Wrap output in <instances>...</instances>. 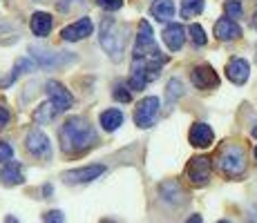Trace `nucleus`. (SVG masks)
<instances>
[{
	"mask_svg": "<svg viewBox=\"0 0 257 223\" xmlns=\"http://www.w3.org/2000/svg\"><path fill=\"white\" fill-rule=\"evenodd\" d=\"M204 9V0H181V16L192 18L197 14H201Z\"/></svg>",
	"mask_w": 257,
	"mask_h": 223,
	"instance_id": "412c9836",
	"label": "nucleus"
},
{
	"mask_svg": "<svg viewBox=\"0 0 257 223\" xmlns=\"http://www.w3.org/2000/svg\"><path fill=\"white\" fill-rule=\"evenodd\" d=\"M253 136H255V138H257V125H255V127H253Z\"/></svg>",
	"mask_w": 257,
	"mask_h": 223,
	"instance_id": "72a5a7b5",
	"label": "nucleus"
},
{
	"mask_svg": "<svg viewBox=\"0 0 257 223\" xmlns=\"http://www.w3.org/2000/svg\"><path fill=\"white\" fill-rule=\"evenodd\" d=\"M23 181H25L23 167L18 161H7L3 167H0V183H3V185H7V187L21 185Z\"/></svg>",
	"mask_w": 257,
	"mask_h": 223,
	"instance_id": "f8f14e48",
	"label": "nucleus"
},
{
	"mask_svg": "<svg viewBox=\"0 0 257 223\" xmlns=\"http://www.w3.org/2000/svg\"><path fill=\"white\" fill-rule=\"evenodd\" d=\"M29 69H34V63L29 61V58H18V61H16V65H14V72L9 74V78H7V81H3V87L12 85V83L16 81V78L21 76V74L29 72Z\"/></svg>",
	"mask_w": 257,
	"mask_h": 223,
	"instance_id": "aec40b11",
	"label": "nucleus"
},
{
	"mask_svg": "<svg viewBox=\"0 0 257 223\" xmlns=\"http://www.w3.org/2000/svg\"><path fill=\"white\" fill-rule=\"evenodd\" d=\"M101 223H114V221H101Z\"/></svg>",
	"mask_w": 257,
	"mask_h": 223,
	"instance_id": "f704fd0d",
	"label": "nucleus"
},
{
	"mask_svg": "<svg viewBox=\"0 0 257 223\" xmlns=\"http://www.w3.org/2000/svg\"><path fill=\"white\" fill-rule=\"evenodd\" d=\"M192 83L199 89H215L219 85V78L210 65H197L192 69Z\"/></svg>",
	"mask_w": 257,
	"mask_h": 223,
	"instance_id": "9d476101",
	"label": "nucleus"
},
{
	"mask_svg": "<svg viewBox=\"0 0 257 223\" xmlns=\"http://www.w3.org/2000/svg\"><path fill=\"white\" fill-rule=\"evenodd\" d=\"M253 27L257 29V14H255V18H253Z\"/></svg>",
	"mask_w": 257,
	"mask_h": 223,
	"instance_id": "473e14b6",
	"label": "nucleus"
},
{
	"mask_svg": "<svg viewBox=\"0 0 257 223\" xmlns=\"http://www.w3.org/2000/svg\"><path fill=\"white\" fill-rule=\"evenodd\" d=\"M212 138H215V134H212L210 125H206V123H195V125L190 127V145L208 147L212 143Z\"/></svg>",
	"mask_w": 257,
	"mask_h": 223,
	"instance_id": "2eb2a0df",
	"label": "nucleus"
},
{
	"mask_svg": "<svg viewBox=\"0 0 257 223\" xmlns=\"http://www.w3.org/2000/svg\"><path fill=\"white\" fill-rule=\"evenodd\" d=\"M186 174L195 185H206L210 181V158L208 156L190 158V163L186 167Z\"/></svg>",
	"mask_w": 257,
	"mask_h": 223,
	"instance_id": "423d86ee",
	"label": "nucleus"
},
{
	"mask_svg": "<svg viewBox=\"0 0 257 223\" xmlns=\"http://www.w3.org/2000/svg\"><path fill=\"white\" fill-rule=\"evenodd\" d=\"M157 112H159V98L157 96L143 98V101H139L135 107V123L146 130V127H150L152 123H155Z\"/></svg>",
	"mask_w": 257,
	"mask_h": 223,
	"instance_id": "20e7f679",
	"label": "nucleus"
},
{
	"mask_svg": "<svg viewBox=\"0 0 257 223\" xmlns=\"http://www.w3.org/2000/svg\"><path fill=\"white\" fill-rule=\"evenodd\" d=\"M29 52H32L34 61H36L41 67H56V65H61V63H65V61H72V56H61V54L49 52V49H43V47H38V45L29 47Z\"/></svg>",
	"mask_w": 257,
	"mask_h": 223,
	"instance_id": "9b49d317",
	"label": "nucleus"
},
{
	"mask_svg": "<svg viewBox=\"0 0 257 223\" xmlns=\"http://www.w3.org/2000/svg\"><path fill=\"white\" fill-rule=\"evenodd\" d=\"M103 172H105V165H85L78 167V170H70L63 174V181L70 183V185H76V183H90L94 178H101Z\"/></svg>",
	"mask_w": 257,
	"mask_h": 223,
	"instance_id": "0eeeda50",
	"label": "nucleus"
},
{
	"mask_svg": "<svg viewBox=\"0 0 257 223\" xmlns=\"http://www.w3.org/2000/svg\"><path fill=\"white\" fill-rule=\"evenodd\" d=\"M47 96H49V103H52V107L58 112H67L70 107L74 105V98H72V94L67 92L65 87L61 85L58 81H47Z\"/></svg>",
	"mask_w": 257,
	"mask_h": 223,
	"instance_id": "39448f33",
	"label": "nucleus"
},
{
	"mask_svg": "<svg viewBox=\"0 0 257 223\" xmlns=\"http://www.w3.org/2000/svg\"><path fill=\"white\" fill-rule=\"evenodd\" d=\"M241 3L239 0H226V16L230 18V21H235V18H241Z\"/></svg>",
	"mask_w": 257,
	"mask_h": 223,
	"instance_id": "b1692460",
	"label": "nucleus"
},
{
	"mask_svg": "<svg viewBox=\"0 0 257 223\" xmlns=\"http://www.w3.org/2000/svg\"><path fill=\"white\" fill-rule=\"evenodd\" d=\"M190 38H192V43L195 45H206V41H208V38H206V34H204V29L199 27V25H190Z\"/></svg>",
	"mask_w": 257,
	"mask_h": 223,
	"instance_id": "393cba45",
	"label": "nucleus"
},
{
	"mask_svg": "<svg viewBox=\"0 0 257 223\" xmlns=\"http://www.w3.org/2000/svg\"><path fill=\"white\" fill-rule=\"evenodd\" d=\"M181 94H184V83H181L179 78H172V81L168 83V89H166V101L168 103H175Z\"/></svg>",
	"mask_w": 257,
	"mask_h": 223,
	"instance_id": "4be33fe9",
	"label": "nucleus"
},
{
	"mask_svg": "<svg viewBox=\"0 0 257 223\" xmlns=\"http://www.w3.org/2000/svg\"><path fill=\"white\" fill-rule=\"evenodd\" d=\"M96 5L103 9H107V12H114V9H121L123 0H96Z\"/></svg>",
	"mask_w": 257,
	"mask_h": 223,
	"instance_id": "cd10ccee",
	"label": "nucleus"
},
{
	"mask_svg": "<svg viewBox=\"0 0 257 223\" xmlns=\"http://www.w3.org/2000/svg\"><path fill=\"white\" fill-rule=\"evenodd\" d=\"M7 123H9V110L5 105H0V130H3Z\"/></svg>",
	"mask_w": 257,
	"mask_h": 223,
	"instance_id": "c756f323",
	"label": "nucleus"
},
{
	"mask_svg": "<svg viewBox=\"0 0 257 223\" xmlns=\"http://www.w3.org/2000/svg\"><path fill=\"white\" fill-rule=\"evenodd\" d=\"M121 123H123L121 110H105L101 114V125H103V130L105 132H114Z\"/></svg>",
	"mask_w": 257,
	"mask_h": 223,
	"instance_id": "6ab92c4d",
	"label": "nucleus"
},
{
	"mask_svg": "<svg viewBox=\"0 0 257 223\" xmlns=\"http://www.w3.org/2000/svg\"><path fill=\"white\" fill-rule=\"evenodd\" d=\"M52 25H54V18L49 16L45 12H36L32 16V23H29V27H32L34 36L38 38H45L49 32H52Z\"/></svg>",
	"mask_w": 257,
	"mask_h": 223,
	"instance_id": "f3484780",
	"label": "nucleus"
},
{
	"mask_svg": "<svg viewBox=\"0 0 257 223\" xmlns=\"http://www.w3.org/2000/svg\"><path fill=\"white\" fill-rule=\"evenodd\" d=\"M186 223H204V221H201V216H199V214H192V216H190V219H188Z\"/></svg>",
	"mask_w": 257,
	"mask_h": 223,
	"instance_id": "7c9ffc66",
	"label": "nucleus"
},
{
	"mask_svg": "<svg viewBox=\"0 0 257 223\" xmlns=\"http://www.w3.org/2000/svg\"><path fill=\"white\" fill-rule=\"evenodd\" d=\"M248 74H250V65L244 58H233V61L228 63V67H226V76H228L235 85H244V83L248 81Z\"/></svg>",
	"mask_w": 257,
	"mask_h": 223,
	"instance_id": "4468645a",
	"label": "nucleus"
},
{
	"mask_svg": "<svg viewBox=\"0 0 257 223\" xmlns=\"http://www.w3.org/2000/svg\"><path fill=\"white\" fill-rule=\"evenodd\" d=\"M61 147L65 154H78V152L90 150L96 141V134H94L92 125L81 116H72L63 123L61 132Z\"/></svg>",
	"mask_w": 257,
	"mask_h": 223,
	"instance_id": "f257e3e1",
	"label": "nucleus"
},
{
	"mask_svg": "<svg viewBox=\"0 0 257 223\" xmlns=\"http://www.w3.org/2000/svg\"><path fill=\"white\" fill-rule=\"evenodd\" d=\"M43 223H65V214L61 210H49L43 214Z\"/></svg>",
	"mask_w": 257,
	"mask_h": 223,
	"instance_id": "a878e982",
	"label": "nucleus"
},
{
	"mask_svg": "<svg viewBox=\"0 0 257 223\" xmlns=\"http://www.w3.org/2000/svg\"><path fill=\"white\" fill-rule=\"evenodd\" d=\"M112 96L116 98V101H121V103H130L132 101V96H130V92H127L123 85H116L114 87V92H112Z\"/></svg>",
	"mask_w": 257,
	"mask_h": 223,
	"instance_id": "bb28decb",
	"label": "nucleus"
},
{
	"mask_svg": "<svg viewBox=\"0 0 257 223\" xmlns=\"http://www.w3.org/2000/svg\"><path fill=\"white\" fill-rule=\"evenodd\" d=\"M92 34V21L90 18H81V21L67 25V27H63L61 36L63 41H70V43H76V41H83V38H87Z\"/></svg>",
	"mask_w": 257,
	"mask_h": 223,
	"instance_id": "1a4fd4ad",
	"label": "nucleus"
},
{
	"mask_svg": "<svg viewBox=\"0 0 257 223\" xmlns=\"http://www.w3.org/2000/svg\"><path fill=\"white\" fill-rule=\"evenodd\" d=\"M217 223H228V221H217Z\"/></svg>",
	"mask_w": 257,
	"mask_h": 223,
	"instance_id": "c9c22d12",
	"label": "nucleus"
},
{
	"mask_svg": "<svg viewBox=\"0 0 257 223\" xmlns=\"http://www.w3.org/2000/svg\"><path fill=\"white\" fill-rule=\"evenodd\" d=\"M5 223H18V219H14V216H7V219H5Z\"/></svg>",
	"mask_w": 257,
	"mask_h": 223,
	"instance_id": "2f4dec72",
	"label": "nucleus"
},
{
	"mask_svg": "<svg viewBox=\"0 0 257 223\" xmlns=\"http://www.w3.org/2000/svg\"><path fill=\"white\" fill-rule=\"evenodd\" d=\"M215 36L219 38V41H235V38L241 36V29H239V25L235 21H230V18H221V21H217V25H215Z\"/></svg>",
	"mask_w": 257,
	"mask_h": 223,
	"instance_id": "dca6fc26",
	"label": "nucleus"
},
{
	"mask_svg": "<svg viewBox=\"0 0 257 223\" xmlns=\"http://www.w3.org/2000/svg\"><path fill=\"white\" fill-rule=\"evenodd\" d=\"M12 156H14L12 145H9V143H0V163L12 161Z\"/></svg>",
	"mask_w": 257,
	"mask_h": 223,
	"instance_id": "c85d7f7f",
	"label": "nucleus"
},
{
	"mask_svg": "<svg viewBox=\"0 0 257 223\" xmlns=\"http://www.w3.org/2000/svg\"><path fill=\"white\" fill-rule=\"evenodd\" d=\"M98 41H101V47L105 49V54L112 61H121L127 41V27L123 23L114 21V18H103Z\"/></svg>",
	"mask_w": 257,
	"mask_h": 223,
	"instance_id": "f03ea898",
	"label": "nucleus"
},
{
	"mask_svg": "<svg viewBox=\"0 0 257 223\" xmlns=\"http://www.w3.org/2000/svg\"><path fill=\"white\" fill-rule=\"evenodd\" d=\"M164 43H166V47L170 49V52H179L181 47H184V41H186V32H184V27H181L179 23H172V25H168V27L164 29Z\"/></svg>",
	"mask_w": 257,
	"mask_h": 223,
	"instance_id": "ddd939ff",
	"label": "nucleus"
},
{
	"mask_svg": "<svg viewBox=\"0 0 257 223\" xmlns=\"http://www.w3.org/2000/svg\"><path fill=\"white\" fill-rule=\"evenodd\" d=\"M219 170L230 178H239L246 170V152L241 145L230 143L219 152Z\"/></svg>",
	"mask_w": 257,
	"mask_h": 223,
	"instance_id": "7ed1b4c3",
	"label": "nucleus"
},
{
	"mask_svg": "<svg viewBox=\"0 0 257 223\" xmlns=\"http://www.w3.org/2000/svg\"><path fill=\"white\" fill-rule=\"evenodd\" d=\"M25 147L32 156H38V158H47L52 154V147H49V138L43 134L41 130H32L25 138Z\"/></svg>",
	"mask_w": 257,
	"mask_h": 223,
	"instance_id": "6e6552de",
	"label": "nucleus"
},
{
	"mask_svg": "<svg viewBox=\"0 0 257 223\" xmlns=\"http://www.w3.org/2000/svg\"><path fill=\"white\" fill-rule=\"evenodd\" d=\"M255 158H257V147H255Z\"/></svg>",
	"mask_w": 257,
	"mask_h": 223,
	"instance_id": "e433bc0d",
	"label": "nucleus"
},
{
	"mask_svg": "<svg viewBox=\"0 0 257 223\" xmlns=\"http://www.w3.org/2000/svg\"><path fill=\"white\" fill-rule=\"evenodd\" d=\"M54 114H56V110L52 107V103H45V105H41L36 110V114H34V118H36L38 123H47L54 118Z\"/></svg>",
	"mask_w": 257,
	"mask_h": 223,
	"instance_id": "5701e85b",
	"label": "nucleus"
},
{
	"mask_svg": "<svg viewBox=\"0 0 257 223\" xmlns=\"http://www.w3.org/2000/svg\"><path fill=\"white\" fill-rule=\"evenodd\" d=\"M150 14H152L155 21L166 23L175 16V5H172V0H155L152 7H150Z\"/></svg>",
	"mask_w": 257,
	"mask_h": 223,
	"instance_id": "a211bd4d",
	"label": "nucleus"
}]
</instances>
